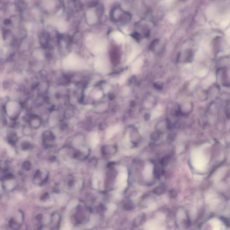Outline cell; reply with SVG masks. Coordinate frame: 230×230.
Segmentation results:
<instances>
[{"instance_id":"6da1fadb","label":"cell","mask_w":230,"mask_h":230,"mask_svg":"<svg viewBox=\"0 0 230 230\" xmlns=\"http://www.w3.org/2000/svg\"><path fill=\"white\" fill-rule=\"evenodd\" d=\"M147 220V216L144 212L141 213L133 220L132 225L135 227H138L144 224Z\"/></svg>"},{"instance_id":"7a4b0ae2","label":"cell","mask_w":230,"mask_h":230,"mask_svg":"<svg viewBox=\"0 0 230 230\" xmlns=\"http://www.w3.org/2000/svg\"><path fill=\"white\" fill-rule=\"evenodd\" d=\"M166 187L164 184H161L154 188L152 192L155 195H163L166 192Z\"/></svg>"},{"instance_id":"3957f363","label":"cell","mask_w":230,"mask_h":230,"mask_svg":"<svg viewBox=\"0 0 230 230\" xmlns=\"http://www.w3.org/2000/svg\"><path fill=\"white\" fill-rule=\"evenodd\" d=\"M123 209L126 211H132L135 209V205L132 201H125L122 205Z\"/></svg>"},{"instance_id":"277c9868","label":"cell","mask_w":230,"mask_h":230,"mask_svg":"<svg viewBox=\"0 0 230 230\" xmlns=\"http://www.w3.org/2000/svg\"><path fill=\"white\" fill-rule=\"evenodd\" d=\"M116 150V148L114 146H105L102 147V152L104 155H108L111 153H113V152H115Z\"/></svg>"},{"instance_id":"5b68a950","label":"cell","mask_w":230,"mask_h":230,"mask_svg":"<svg viewBox=\"0 0 230 230\" xmlns=\"http://www.w3.org/2000/svg\"><path fill=\"white\" fill-rule=\"evenodd\" d=\"M151 139L153 141H157L160 138V133L159 131H154L151 135Z\"/></svg>"},{"instance_id":"8992f818","label":"cell","mask_w":230,"mask_h":230,"mask_svg":"<svg viewBox=\"0 0 230 230\" xmlns=\"http://www.w3.org/2000/svg\"><path fill=\"white\" fill-rule=\"evenodd\" d=\"M169 196L171 199H174L177 196V192L174 189H171L170 190L169 193Z\"/></svg>"},{"instance_id":"52a82bcc","label":"cell","mask_w":230,"mask_h":230,"mask_svg":"<svg viewBox=\"0 0 230 230\" xmlns=\"http://www.w3.org/2000/svg\"><path fill=\"white\" fill-rule=\"evenodd\" d=\"M170 160V158L168 156H165L162 158L161 160V164L163 166H167Z\"/></svg>"},{"instance_id":"ba28073f","label":"cell","mask_w":230,"mask_h":230,"mask_svg":"<svg viewBox=\"0 0 230 230\" xmlns=\"http://www.w3.org/2000/svg\"><path fill=\"white\" fill-rule=\"evenodd\" d=\"M163 85L161 82H156L154 84V87L158 90H161L163 88Z\"/></svg>"},{"instance_id":"9c48e42d","label":"cell","mask_w":230,"mask_h":230,"mask_svg":"<svg viewBox=\"0 0 230 230\" xmlns=\"http://www.w3.org/2000/svg\"><path fill=\"white\" fill-rule=\"evenodd\" d=\"M167 139L169 141L173 142V141H174L175 139V135L173 133H171L168 135V137H167Z\"/></svg>"},{"instance_id":"30bf717a","label":"cell","mask_w":230,"mask_h":230,"mask_svg":"<svg viewBox=\"0 0 230 230\" xmlns=\"http://www.w3.org/2000/svg\"><path fill=\"white\" fill-rule=\"evenodd\" d=\"M158 41H159V40H158V39H155V40L152 41V43H151L150 47H149L150 49V50H152V49H154V47L156 46V45L157 44V43H158Z\"/></svg>"},{"instance_id":"8fae6325","label":"cell","mask_w":230,"mask_h":230,"mask_svg":"<svg viewBox=\"0 0 230 230\" xmlns=\"http://www.w3.org/2000/svg\"><path fill=\"white\" fill-rule=\"evenodd\" d=\"M8 139H9V141L10 142H15L16 138L15 136L14 135H11V136H10L9 137Z\"/></svg>"},{"instance_id":"7c38bea8","label":"cell","mask_w":230,"mask_h":230,"mask_svg":"<svg viewBox=\"0 0 230 230\" xmlns=\"http://www.w3.org/2000/svg\"><path fill=\"white\" fill-rule=\"evenodd\" d=\"M31 146V144L29 143H24V144L23 145L22 147L24 149L27 150V149H28L29 148H30Z\"/></svg>"},{"instance_id":"4fadbf2b","label":"cell","mask_w":230,"mask_h":230,"mask_svg":"<svg viewBox=\"0 0 230 230\" xmlns=\"http://www.w3.org/2000/svg\"><path fill=\"white\" fill-rule=\"evenodd\" d=\"M24 167L26 170H29L31 168V164L29 162H26L24 164Z\"/></svg>"},{"instance_id":"5bb4252c","label":"cell","mask_w":230,"mask_h":230,"mask_svg":"<svg viewBox=\"0 0 230 230\" xmlns=\"http://www.w3.org/2000/svg\"><path fill=\"white\" fill-rule=\"evenodd\" d=\"M132 37H133L135 39H136V40H139V39L140 36H139V33L135 32L132 35Z\"/></svg>"},{"instance_id":"9a60e30c","label":"cell","mask_w":230,"mask_h":230,"mask_svg":"<svg viewBox=\"0 0 230 230\" xmlns=\"http://www.w3.org/2000/svg\"><path fill=\"white\" fill-rule=\"evenodd\" d=\"M150 115L149 114H148V113H146L145 115L144 118L145 120L148 121L150 118Z\"/></svg>"},{"instance_id":"2e32d148","label":"cell","mask_w":230,"mask_h":230,"mask_svg":"<svg viewBox=\"0 0 230 230\" xmlns=\"http://www.w3.org/2000/svg\"><path fill=\"white\" fill-rule=\"evenodd\" d=\"M114 98V95L113 94H111L109 95V98L110 100H113Z\"/></svg>"}]
</instances>
